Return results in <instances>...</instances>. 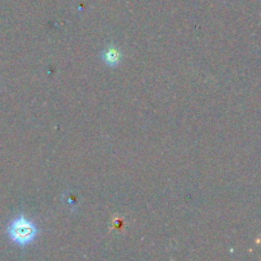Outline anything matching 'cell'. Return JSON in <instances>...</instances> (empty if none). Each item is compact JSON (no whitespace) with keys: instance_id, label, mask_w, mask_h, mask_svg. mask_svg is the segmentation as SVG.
Here are the masks:
<instances>
[{"instance_id":"1","label":"cell","mask_w":261,"mask_h":261,"mask_svg":"<svg viewBox=\"0 0 261 261\" xmlns=\"http://www.w3.org/2000/svg\"><path fill=\"white\" fill-rule=\"evenodd\" d=\"M9 239L18 246H27L37 237L38 229L36 224L24 216H18L13 219L7 228Z\"/></svg>"},{"instance_id":"2","label":"cell","mask_w":261,"mask_h":261,"mask_svg":"<svg viewBox=\"0 0 261 261\" xmlns=\"http://www.w3.org/2000/svg\"><path fill=\"white\" fill-rule=\"evenodd\" d=\"M102 60L110 66H116L119 65L120 61H121V54L117 48L115 47H109L107 50L103 51L102 54Z\"/></svg>"}]
</instances>
